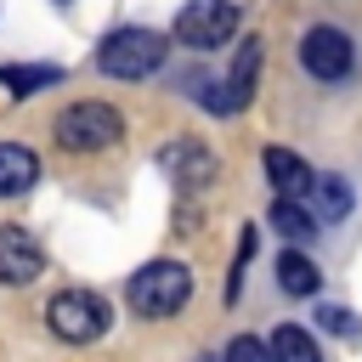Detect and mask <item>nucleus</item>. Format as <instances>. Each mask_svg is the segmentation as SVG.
I'll return each mask as SVG.
<instances>
[{"label":"nucleus","mask_w":362,"mask_h":362,"mask_svg":"<svg viewBox=\"0 0 362 362\" xmlns=\"http://www.w3.org/2000/svg\"><path fill=\"white\" fill-rule=\"evenodd\" d=\"M51 136H57L62 153H102V147H113V141L124 136V119H119L107 102H74V107L57 113Z\"/></svg>","instance_id":"3"},{"label":"nucleus","mask_w":362,"mask_h":362,"mask_svg":"<svg viewBox=\"0 0 362 362\" xmlns=\"http://www.w3.org/2000/svg\"><path fill=\"white\" fill-rule=\"evenodd\" d=\"M226 362H272V351H266L255 334H238V339L226 345Z\"/></svg>","instance_id":"17"},{"label":"nucleus","mask_w":362,"mask_h":362,"mask_svg":"<svg viewBox=\"0 0 362 362\" xmlns=\"http://www.w3.org/2000/svg\"><path fill=\"white\" fill-rule=\"evenodd\" d=\"M272 232H283L288 243H300V238L317 232V215L305 204H294V198H272Z\"/></svg>","instance_id":"16"},{"label":"nucleus","mask_w":362,"mask_h":362,"mask_svg":"<svg viewBox=\"0 0 362 362\" xmlns=\"http://www.w3.org/2000/svg\"><path fill=\"white\" fill-rule=\"evenodd\" d=\"M45 85H62V68L57 62H6L0 68V90H11V96H34Z\"/></svg>","instance_id":"11"},{"label":"nucleus","mask_w":362,"mask_h":362,"mask_svg":"<svg viewBox=\"0 0 362 362\" xmlns=\"http://www.w3.org/2000/svg\"><path fill=\"white\" fill-rule=\"evenodd\" d=\"M40 272H45L40 238H34L28 226H0V283L23 288V283H34Z\"/></svg>","instance_id":"8"},{"label":"nucleus","mask_w":362,"mask_h":362,"mask_svg":"<svg viewBox=\"0 0 362 362\" xmlns=\"http://www.w3.org/2000/svg\"><path fill=\"white\" fill-rule=\"evenodd\" d=\"M305 209L317 215V226H322V221L351 215V181H345V175H317V187H311V204H305Z\"/></svg>","instance_id":"12"},{"label":"nucleus","mask_w":362,"mask_h":362,"mask_svg":"<svg viewBox=\"0 0 362 362\" xmlns=\"http://www.w3.org/2000/svg\"><path fill=\"white\" fill-rule=\"evenodd\" d=\"M277 283H283V294L305 300V294H317L322 272H317V260H305L300 249H283V255H277Z\"/></svg>","instance_id":"13"},{"label":"nucleus","mask_w":362,"mask_h":362,"mask_svg":"<svg viewBox=\"0 0 362 362\" xmlns=\"http://www.w3.org/2000/svg\"><path fill=\"white\" fill-rule=\"evenodd\" d=\"M124 300L136 305V317H175L192 300V272L181 260H147L141 272H130Z\"/></svg>","instance_id":"1"},{"label":"nucleus","mask_w":362,"mask_h":362,"mask_svg":"<svg viewBox=\"0 0 362 362\" xmlns=\"http://www.w3.org/2000/svg\"><path fill=\"white\" fill-rule=\"evenodd\" d=\"M164 164H170V170H181V181H192V187L215 181V158H209L204 147H192V141H181V147H164Z\"/></svg>","instance_id":"15"},{"label":"nucleus","mask_w":362,"mask_h":362,"mask_svg":"<svg viewBox=\"0 0 362 362\" xmlns=\"http://www.w3.org/2000/svg\"><path fill=\"white\" fill-rule=\"evenodd\" d=\"M300 68H305L311 79H345V74L356 68L351 34H345V28H328V23L305 28V34H300Z\"/></svg>","instance_id":"6"},{"label":"nucleus","mask_w":362,"mask_h":362,"mask_svg":"<svg viewBox=\"0 0 362 362\" xmlns=\"http://www.w3.org/2000/svg\"><path fill=\"white\" fill-rule=\"evenodd\" d=\"M164 51H170V40L158 28H113L96 45V68L113 74V79H147L164 62Z\"/></svg>","instance_id":"2"},{"label":"nucleus","mask_w":362,"mask_h":362,"mask_svg":"<svg viewBox=\"0 0 362 362\" xmlns=\"http://www.w3.org/2000/svg\"><path fill=\"white\" fill-rule=\"evenodd\" d=\"M272 362H322V351L300 322H283V328H272Z\"/></svg>","instance_id":"14"},{"label":"nucleus","mask_w":362,"mask_h":362,"mask_svg":"<svg viewBox=\"0 0 362 362\" xmlns=\"http://www.w3.org/2000/svg\"><path fill=\"white\" fill-rule=\"evenodd\" d=\"M107 300L102 294H90V288H62L51 305H45V322H51V334L57 339H68V345H90V339H102L107 334Z\"/></svg>","instance_id":"4"},{"label":"nucleus","mask_w":362,"mask_h":362,"mask_svg":"<svg viewBox=\"0 0 362 362\" xmlns=\"http://www.w3.org/2000/svg\"><path fill=\"white\" fill-rule=\"evenodd\" d=\"M255 79H260V40H243L238 57H232V74H226L221 85H209L204 107H209V113H243L249 96H255Z\"/></svg>","instance_id":"7"},{"label":"nucleus","mask_w":362,"mask_h":362,"mask_svg":"<svg viewBox=\"0 0 362 362\" xmlns=\"http://www.w3.org/2000/svg\"><path fill=\"white\" fill-rule=\"evenodd\" d=\"M266 181L277 187V198H311V187H317V175H311V164L300 158V153H288V147H266Z\"/></svg>","instance_id":"9"},{"label":"nucleus","mask_w":362,"mask_h":362,"mask_svg":"<svg viewBox=\"0 0 362 362\" xmlns=\"http://www.w3.org/2000/svg\"><path fill=\"white\" fill-rule=\"evenodd\" d=\"M238 34V6L232 0H187L175 11V40L192 51H215Z\"/></svg>","instance_id":"5"},{"label":"nucleus","mask_w":362,"mask_h":362,"mask_svg":"<svg viewBox=\"0 0 362 362\" xmlns=\"http://www.w3.org/2000/svg\"><path fill=\"white\" fill-rule=\"evenodd\" d=\"M317 322H322V328H334V334H356V322H351V311H345V305H317Z\"/></svg>","instance_id":"18"},{"label":"nucleus","mask_w":362,"mask_h":362,"mask_svg":"<svg viewBox=\"0 0 362 362\" xmlns=\"http://www.w3.org/2000/svg\"><path fill=\"white\" fill-rule=\"evenodd\" d=\"M40 181V158L17 141H0V198H17Z\"/></svg>","instance_id":"10"}]
</instances>
